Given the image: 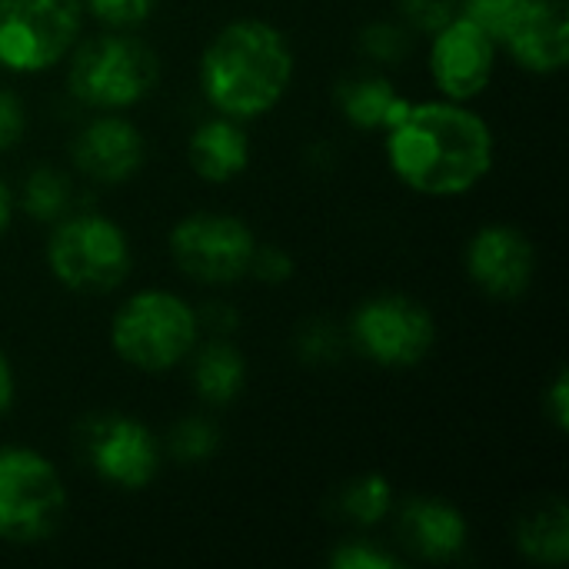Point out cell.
Returning a JSON list of instances; mask_svg holds the SVG:
<instances>
[{"instance_id": "d6986e66", "label": "cell", "mask_w": 569, "mask_h": 569, "mask_svg": "<svg viewBox=\"0 0 569 569\" xmlns=\"http://www.w3.org/2000/svg\"><path fill=\"white\" fill-rule=\"evenodd\" d=\"M243 383H247V360L240 357L237 347H230L223 340H213L197 353V360H193V390L207 403H213V407L230 403L233 397H240Z\"/></svg>"}, {"instance_id": "cb8c5ba5", "label": "cell", "mask_w": 569, "mask_h": 569, "mask_svg": "<svg viewBox=\"0 0 569 569\" xmlns=\"http://www.w3.org/2000/svg\"><path fill=\"white\" fill-rule=\"evenodd\" d=\"M520 7H523V0H463L460 13L467 20H473L477 27H483L497 40V47H500L503 30L510 27V20L517 17Z\"/></svg>"}, {"instance_id": "603a6c76", "label": "cell", "mask_w": 569, "mask_h": 569, "mask_svg": "<svg viewBox=\"0 0 569 569\" xmlns=\"http://www.w3.org/2000/svg\"><path fill=\"white\" fill-rule=\"evenodd\" d=\"M360 47L370 60H380V63H397L410 53V37L403 27L397 23H370L363 33H360Z\"/></svg>"}, {"instance_id": "8992f818", "label": "cell", "mask_w": 569, "mask_h": 569, "mask_svg": "<svg viewBox=\"0 0 569 569\" xmlns=\"http://www.w3.org/2000/svg\"><path fill=\"white\" fill-rule=\"evenodd\" d=\"M67 513V490L57 467L27 447L0 450V540L43 543Z\"/></svg>"}, {"instance_id": "277c9868", "label": "cell", "mask_w": 569, "mask_h": 569, "mask_svg": "<svg viewBox=\"0 0 569 569\" xmlns=\"http://www.w3.org/2000/svg\"><path fill=\"white\" fill-rule=\"evenodd\" d=\"M157 53L123 30L83 40L73 50L67 70L70 93L93 110H127L140 103L157 87Z\"/></svg>"}, {"instance_id": "6da1fadb", "label": "cell", "mask_w": 569, "mask_h": 569, "mask_svg": "<svg viewBox=\"0 0 569 569\" xmlns=\"http://www.w3.org/2000/svg\"><path fill=\"white\" fill-rule=\"evenodd\" d=\"M490 123L460 100L410 103L387 130V160L397 180L423 197H460L493 170Z\"/></svg>"}, {"instance_id": "5b68a950", "label": "cell", "mask_w": 569, "mask_h": 569, "mask_svg": "<svg viewBox=\"0 0 569 569\" xmlns=\"http://www.w3.org/2000/svg\"><path fill=\"white\" fill-rule=\"evenodd\" d=\"M130 243L127 233L103 213L60 217L50 243L47 267L73 293H110L130 273Z\"/></svg>"}, {"instance_id": "4dcf8cb0", "label": "cell", "mask_w": 569, "mask_h": 569, "mask_svg": "<svg viewBox=\"0 0 569 569\" xmlns=\"http://www.w3.org/2000/svg\"><path fill=\"white\" fill-rule=\"evenodd\" d=\"M543 410H547V417L553 420V427L563 433L569 427V377L567 370H560L557 377H553V383H550V390H547V397H543Z\"/></svg>"}, {"instance_id": "ac0fdd59", "label": "cell", "mask_w": 569, "mask_h": 569, "mask_svg": "<svg viewBox=\"0 0 569 569\" xmlns=\"http://www.w3.org/2000/svg\"><path fill=\"white\" fill-rule=\"evenodd\" d=\"M343 117L360 130H390L407 110L410 100L397 93L387 77H353L337 90Z\"/></svg>"}, {"instance_id": "f1b7e54d", "label": "cell", "mask_w": 569, "mask_h": 569, "mask_svg": "<svg viewBox=\"0 0 569 569\" xmlns=\"http://www.w3.org/2000/svg\"><path fill=\"white\" fill-rule=\"evenodd\" d=\"M300 353L303 360H313V363H323V360H333L340 353V340L333 333V327L327 323H313L300 333Z\"/></svg>"}, {"instance_id": "7c38bea8", "label": "cell", "mask_w": 569, "mask_h": 569, "mask_svg": "<svg viewBox=\"0 0 569 569\" xmlns=\"http://www.w3.org/2000/svg\"><path fill=\"white\" fill-rule=\"evenodd\" d=\"M470 280L497 300L523 297L537 273V250L523 230L507 223H490L467 243Z\"/></svg>"}, {"instance_id": "8fae6325", "label": "cell", "mask_w": 569, "mask_h": 569, "mask_svg": "<svg viewBox=\"0 0 569 569\" xmlns=\"http://www.w3.org/2000/svg\"><path fill=\"white\" fill-rule=\"evenodd\" d=\"M493 70H497V40L463 13L433 33L430 73L447 100L467 103L480 97L490 87Z\"/></svg>"}, {"instance_id": "e0dca14e", "label": "cell", "mask_w": 569, "mask_h": 569, "mask_svg": "<svg viewBox=\"0 0 569 569\" xmlns=\"http://www.w3.org/2000/svg\"><path fill=\"white\" fill-rule=\"evenodd\" d=\"M517 547L540 567H563L569 560V510L560 497L540 500L517 523Z\"/></svg>"}, {"instance_id": "9a60e30c", "label": "cell", "mask_w": 569, "mask_h": 569, "mask_svg": "<svg viewBox=\"0 0 569 569\" xmlns=\"http://www.w3.org/2000/svg\"><path fill=\"white\" fill-rule=\"evenodd\" d=\"M467 537H470V527L453 503L420 497V500H410L400 513V540L420 560H430V563L457 560L467 547Z\"/></svg>"}, {"instance_id": "f546056e", "label": "cell", "mask_w": 569, "mask_h": 569, "mask_svg": "<svg viewBox=\"0 0 569 569\" xmlns=\"http://www.w3.org/2000/svg\"><path fill=\"white\" fill-rule=\"evenodd\" d=\"M27 127V113L20 107V100L7 90H0V150H10L20 143Z\"/></svg>"}, {"instance_id": "4316f807", "label": "cell", "mask_w": 569, "mask_h": 569, "mask_svg": "<svg viewBox=\"0 0 569 569\" xmlns=\"http://www.w3.org/2000/svg\"><path fill=\"white\" fill-rule=\"evenodd\" d=\"M330 567L337 569H397L400 560L393 553H387L383 547L370 543V540H350L343 547H337L330 553Z\"/></svg>"}, {"instance_id": "d6a6232c", "label": "cell", "mask_w": 569, "mask_h": 569, "mask_svg": "<svg viewBox=\"0 0 569 569\" xmlns=\"http://www.w3.org/2000/svg\"><path fill=\"white\" fill-rule=\"evenodd\" d=\"M10 217H13V193H10L7 180L0 177V237H3L7 227H10Z\"/></svg>"}, {"instance_id": "7402d4cb", "label": "cell", "mask_w": 569, "mask_h": 569, "mask_svg": "<svg viewBox=\"0 0 569 569\" xmlns=\"http://www.w3.org/2000/svg\"><path fill=\"white\" fill-rule=\"evenodd\" d=\"M220 443V433L213 423L200 420V417H190L183 420L173 433H170V453L180 460V463H200L207 457H213Z\"/></svg>"}, {"instance_id": "52a82bcc", "label": "cell", "mask_w": 569, "mask_h": 569, "mask_svg": "<svg viewBox=\"0 0 569 569\" xmlns=\"http://www.w3.org/2000/svg\"><path fill=\"white\" fill-rule=\"evenodd\" d=\"M83 30L80 0H0V63L40 73L70 53Z\"/></svg>"}, {"instance_id": "2e32d148", "label": "cell", "mask_w": 569, "mask_h": 569, "mask_svg": "<svg viewBox=\"0 0 569 569\" xmlns=\"http://www.w3.org/2000/svg\"><path fill=\"white\" fill-rule=\"evenodd\" d=\"M187 157L190 167L200 180L207 183H227L233 177H240L250 163V140L243 133V127L230 117H213L203 120L187 143Z\"/></svg>"}, {"instance_id": "836d02e7", "label": "cell", "mask_w": 569, "mask_h": 569, "mask_svg": "<svg viewBox=\"0 0 569 569\" xmlns=\"http://www.w3.org/2000/svg\"><path fill=\"white\" fill-rule=\"evenodd\" d=\"M207 323H210L213 330H223V327L230 330V327L237 323V313H230V310H223V313H220V307L213 303V307L207 310Z\"/></svg>"}, {"instance_id": "83f0119b", "label": "cell", "mask_w": 569, "mask_h": 569, "mask_svg": "<svg viewBox=\"0 0 569 569\" xmlns=\"http://www.w3.org/2000/svg\"><path fill=\"white\" fill-rule=\"evenodd\" d=\"M250 273H257V280H263V283H283V280H290V273H293V260L287 257V250L260 247V243H257Z\"/></svg>"}, {"instance_id": "d4e9b609", "label": "cell", "mask_w": 569, "mask_h": 569, "mask_svg": "<svg viewBox=\"0 0 569 569\" xmlns=\"http://www.w3.org/2000/svg\"><path fill=\"white\" fill-rule=\"evenodd\" d=\"M460 3L463 0H397L407 23L413 30H423V33H437L453 17H460Z\"/></svg>"}, {"instance_id": "484cf974", "label": "cell", "mask_w": 569, "mask_h": 569, "mask_svg": "<svg viewBox=\"0 0 569 569\" xmlns=\"http://www.w3.org/2000/svg\"><path fill=\"white\" fill-rule=\"evenodd\" d=\"M153 3L157 0H87V10L113 30H133L153 13Z\"/></svg>"}, {"instance_id": "3957f363", "label": "cell", "mask_w": 569, "mask_h": 569, "mask_svg": "<svg viewBox=\"0 0 569 569\" xmlns=\"http://www.w3.org/2000/svg\"><path fill=\"white\" fill-rule=\"evenodd\" d=\"M200 333V317L187 300L170 290L133 293L110 323V343L117 357L143 373H163L183 363Z\"/></svg>"}, {"instance_id": "ba28073f", "label": "cell", "mask_w": 569, "mask_h": 569, "mask_svg": "<svg viewBox=\"0 0 569 569\" xmlns=\"http://www.w3.org/2000/svg\"><path fill=\"white\" fill-rule=\"evenodd\" d=\"M253 253H257V237L233 213H213V210L190 213L170 230L173 263L200 283H213V287L237 283L240 277L250 273Z\"/></svg>"}, {"instance_id": "9c48e42d", "label": "cell", "mask_w": 569, "mask_h": 569, "mask_svg": "<svg viewBox=\"0 0 569 569\" xmlns=\"http://www.w3.org/2000/svg\"><path fill=\"white\" fill-rule=\"evenodd\" d=\"M350 337L370 363L387 370H410L430 357L437 343V323L423 303L403 293H383L353 313Z\"/></svg>"}, {"instance_id": "30bf717a", "label": "cell", "mask_w": 569, "mask_h": 569, "mask_svg": "<svg viewBox=\"0 0 569 569\" xmlns=\"http://www.w3.org/2000/svg\"><path fill=\"white\" fill-rule=\"evenodd\" d=\"M80 440L93 473L120 490H143L157 477L160 447L133 417H93Z\"/></svg>"}, {"instance_id": "4fadbf2b", "label": "cell", "mask_w": 569, "mask_h": 569, "mask_svg": "<svg viewBox=\"0 0 569 569\" xmlns=\"http://www.w3.org/2000/svg\"><path fill=\"white\" fill-rule=\"evenodd\" d=\"M500 47L530 73H560L569 63V17L563 0H523Z\"/></svg>"}, {"instance_id": "1f68e13d", "label": "cell", "mask_w": 569, "mask_h": 569, "mask_svg": "<svg viewBox=\"0 0 569 569\" xmlns=\"http://www.w3.org/2000/svg\"><path fill=\"white\" fill-rule=\"evenodd\" d=\"M13 370H10V360L3 357V350H0V417L10 410V403H13Z\"/></svg>"}, {"instance_id": "5bb4252c", "label": "cell", "mask_w": 569, "mask_h": 569, "mask_svg": "<svg viewBox=\"0 0 569 569\" xmlns=\"http://www.w3.org/2000/svg\"><path fill=\"white\" fill-rule=\"evenodd\" d=\"M143 157H147L143 133L117 113H103L90 120L73 140L77 170H83L90 180L100 183L130 180L143 167Z\"/></svg>"}, {"instance_id": "44dd1931", "label": "cell", "mask_w": 569, "mask_h": 569, "mask_svg": "<svg viewBox=\"0 0 569 569\" xmlns=\"http://www.w3.org/2000/svg\"><path fill=\"white\" fill-rule=\"evenodd\" d=\"M390 507H393V490H390V480L380 473H367L340 493V510L357 527L380 523L390 513Z\"/></svg>"}, {"instance_id": "7a4b0ae2", "label": "cell", "mask_w": 569, "mask_h": 569, "mask_svg": "<svg viewBox=\"0 0 569 569\" xmlns=\"http://www.w3.org/2000/svg\"><path fill=\"white\" fill-rule=\"evenodd\" d=\"M293 80V50L267 20H233L200 57V90L230 120L270 113Z\"/></svg>"}, {"instance_id": "ffe728a7", "label": "cell", "mask_w": 569, "mask_h": 569, "mask_svg": "<svg viewBox=\"0 0 569 569\" xmlns=\"http://www.w3.org/2000/svg\"><path fill=\"white\" fill-rule=\"evenodd\" d=\"M20 203L27 217L40 223H57L70 207V183L57 167H33L30 177L23 180Z\"/></svg>"}]
</instances>
